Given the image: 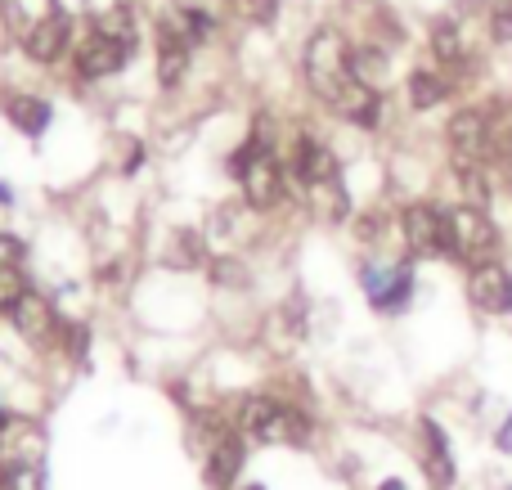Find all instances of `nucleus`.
<instances>
[{
  "instance_id": "obj_1",
  "label": "nucleus",
  "mask_w": 512,
  "mask_h": 490,
  "mask_svg": "<svg viewBox=\"0 0 512 490\" xmlns=\"http://www.w3.org/2000/svg\"><path fill=\"white\" fill-rule=\"evenodd\" d=\"M306 77H310V86H315V95L328 99V108H333V99L355 81L351 50H346V41L337 32H315V41L306 45Z\"/></svg>"
},
{
  "instance_id": "obj_2",
  "label": "nucleus",
  "mask_w": 512,
  "mask_h": 490,
  "mask_svg": "<svg viewBox=\"0 0 512 490\" xmlns=\"http://www.w3.org/2000/svg\"><path fill=\"white\" fill-rule=\"evenodd\" d=\"M230 171L243 180V198H248V207H256V212H265V207H274L283 198V171L256 135L234 153Z\"/></svg>"
},
{
  "instance_id": "obj_3",
  "label": "nucleus",
  "mask_w": 512,
  "mask_h": 490,
  "mask_svg": "<svg viewBox=\"0 0 512 490\" xmlns=\"http://www.w3.org/2000/svg\"><path fill=\"white\" fill-rule=\"evenodd\" d=\"M499 248V230L490 225L486 207H459L450 212V257L468 261V266H486Z\"/></svg>"
},
{
  "instance_id": "obj_4",
  "label": "nucleus",
  "mask_w": 512,
  "mask_h": 490,
  "mask_svg": "<svg viewBox=\"0 0 512 490\" xmlns=\"http://www.w3.org/2000/svg\"><path fill=\"white\" fill-rule=\"evenodd\" d=\"M405 243L414 257H441V252H450V216L427 203H414L405 212Z\"/></svg>"
},
{
  "instance_id": "obj_5",
  "label": "nucleus",
  "mask_w": 512,
  "mask_h": 490,
  "mask_svg": "<svg viewBox=\"0 0 512 490\" xmlns=\"http://www.w3.org/2000/svg\"><path fill=\"white\" fill-rule=\"evenodd\" d=\"M468 297L477 311L486 315H508L512 311V275L499 261H486V266H472L468 275Z\"/></svg>"
},
{
  "instance_id": "obj_6",
  "label": "nucleus",
  "mask_w": 512,
  "mask_h": 490,
  "mask_svg": "<svg viewBox=\"0 0 512 490\" xmlns=\"http://www.w3.org/2000/svg\"><path fill=\"white\" fill-rule=\"evenodd\" d=\"M126 54H131V45L113 41L108 32H99L95 27V32L77 45V72L81 77H113V72L126 63Z\"/></svg>"
},
{
  "instance_id": "obj_7",
  "label": "nucleus",
  "mask_w": 512,
  "mask_h": 490,
  "mask_svg": "<svg viewBox=\"0 0 512 490\" xmlns=\"http://www.w3.org/2000/svg\"><path fill=\"white\" fill-rule=\"evenodd\" d=\"M360 279H364V293L373 297L378 311H400V306L409 302V288H414L409 266H364Z\"/></svg>"
},
{
  "instance_id": "obj_8",
  "label": "nucleus",
  "mask_w": 512,
  "mask_h": 490,
  "mask_svg": "<svg viewBox=\"0 0 512 490\" xmlns=\"http://www.w3.org/2000/svg\"><path fill=\"white\" fill-rule=\"evenodd\" d=\"M450 149L454 162H481V153L490 149V117L481 108H468L450 122Z\"/></svg>"
},
{
  "instance_id": "obj_9",
  "label": "nucleus",
  "mask_w": 512,
  "mask_h": 490,
  "mask_svg": "<svg viewBox=\"0 0 512 490\" xmlns=\"http://www.w3.org/2000/svg\"><path fill=\"white\" fill-rule=\"evenodd\" d=\"M68 36H72L68 14L50 9L45 18H36V23L27 27V54H32L36 63H54L63 50H68Z\"/></svg>"
},
{
  "instance_id": "obj_10",
  "label": "nucleus",
  "mask_w": 512,
  "mask_h": 490,
  "mask_svg": "<svg viewBox=\"0 0 512 490\" xmlns=\"http://www.w3.org/2000/svg\"><path fill=\"white\" fill-rule=\"evenodd\" d=\"M292 171H297L301 185H324V180H337V162L333 153L324 149V144H315L310 135H301L297 144H292Z\"/></svg>"
},
{
  "instance_id": "obj_11",
  "label": "nucleus",
  "mask_w": 512,
  "mask_h": 490,
  "mask_svg": "<svg viewBox=\"0 0 512 490\" xmlns=\"http://www.w3.org/2000/svg\"><path fill=\"white\" fill-rule=\"evenodd\" d=\"M333 113H342L346 122H355V126H378L382 99H378V90H373L369 81H360V77H355L351 86H346L342 95L333 99Z\"/></svg>"
},
{
  "instance_id": "obj_12",
  "label": "nucleus",
  "mask_w": 512,
  "mask_h": 490,
  "mask_svg": "<svg viewBox=\"0 0 512 490\" xmlns=\"http://www.w3.org/2000/svg\"><path fill=\"white\" fill-rule=\"evenodd\" d=\"M189 68V41L176 23H162L158 27V77L162 86H176Z\"/></svg>"
},
{
  "instance_id": "obj_13",
  "label": "nucleus",
  "mask_w": 512,
  "mask_h": 490,
  "mask_svg": "<svg viewBox=\"0 0 512 490\" xmlns=\"http://www.w3.org/2000/svg\"><path fill=\"white\" fill-rule=\"evenodd\" d=\"M9 315H14V329L23 333L27 342H36V347H41V342H50V333H54V306L45 302L41 293H27Z\"/></svg>"
},
{
  "instance_id": "obj_14",
  "label": "nucleus",
  "mask_w": 512,
  "mask_h": 490,
  "mask_svg": "<svg viewBox=\"0 0 512 490\" xmlns=\"http://www.w3.org/2000/svg\"><path fill=\"white\" fill-rule=\"evenodd\" d=\"M0 108H5L9 122H14L23 135H41L45 126H50V104L36 99V95H23V90H5Z\"/></svg>"
},
{
  "instance_id": "obj_15",
  "label": "nucleus",
  "mask_w": 512,
  "mask_h": 490,
  "mask_svg": "<svg viewBox=\"0 0 512 490\" xmlns=\"http://www.w3.org/2000/svg\"><path fill=\"white\" fill-rule=\"evenodd\" d=\"M279 419H283V405H274L270 396H252V401H243V432H248V437L274 441Z\"/></svg>"
},
{
  "instance_id": "obj_16",
  "label": "nucleus",
  "mask_w": 512,
  "mask_h": 490,
  "mask_svg": "<svg viewBox=\"0 0 512 490\" xmlns=\"http://www.w3.org/2000/svg\"><path fill=\"white\" fill-rule=\"evenodd\" d=\"M239 468H243V446H239V437H225L221 446L207 455V482H212L216 490H230L234 477H239Z\"/></svg>"
},
{
  "instance_id": "obj_17",
  "label": "nucleus",
  "mask_w": 512,
  "mask_h": 490,
  "mask_svg": "<svg viewBox=\"0 0 512 490\" xmlns=\"http://www.w3.org/2000/svg\"><path fill=\"white\" fill-rule=\"evenodd\" d=\"M427 432V477H432L436 490H450L454 486V459H450V446H445V432L436 423H423Z\"/></svg>"
},
{
  "instance_id": "obj_18",
  "label": "nucleus",
  "mask_w": 512,
  "mask_h": 490,
  "mask_svg": "<svg viewBox=\"0 0 512 490\" xmlns=\"http://www.w3.org/2000/svg\"><path fill=\"white\" fill-rule=\"evenodd\" d=\"M445 95H450V81L445 77H432V72H414V77H409V99H414V108H436Z\"/></svg>"
},
{
  "instance_id": "obj_19",
  "label": "nucleus",
  "mask_w": 512,
  "mask_h": 490,
  "mask_svg": "<svg viewBox=\"0 0 512 490\" xmlns=\"http://www.w3.org/2000/svg\"><path fill=\"white\" fill-rule=\"evenodd\" d=\"M432 54L441 63H463V41H459V32H454L450 18H441V23L432 27Z\"/></svg>"
},
{
  "instance_id": "obj_20",
  "label": "nucleus",
  "mask_w": 512,
  "mask_h": 490,
  "mask_svg": "<svg viewBox=\"0 0 512 490\" xmlns=\"http://www.w3.org/2000/svg\"><path fill=\"white\" fill-rule=\"evenodd\" d=\"M310 194H315L319 212H324L328 221H342V216H346V189H342V180H324V185H310Z\"/></svg>"
},
{
  "instance_id": "obj_21",
  "label": "nucleus",
  "mask_w": 512,
  "mask_h": 490,
  "mask_svg": "<svg viewBox=\"0 0 512 490\" xmlns=\"http://www.w3.org/2000/svg\"><path fill=\"white\" fill-rule=\"evenodd\" d=\"M454 171H459V180H463L468 207H486L490 185H486V176H481V162H454Z\"/></svg>"
},
{
  "instance_id": "obj_22",
  "label": "nucleus",
  "mask_w": 512,
  "mask_h": 490,
  "mask_svg": "<svg viewBox=\"0 0 512 490\" xmlns=\"http://www.w3.org/2000/svg\"><path fill=\"white\" fill-rule=\"evenodd\" d=\"M23 297H27L23 266H0V311H14Z\"/></svg>"
},
{
  "instance_id": "obj_23",
  "label": "nucleus",
  "mask_w": 512,
  "mask_h": 490,
  "mask_svg": "<svg viewBox=\"0 0 512 490\" xmlns=\"http://www.w3.org/2000/svg\"><path fill=\"white\" fill-rule=\"evenodd\" d=\"M176 27L180 32H185V41L189 45H198V41H207V36H212V14H207V9H180V18H176Z\"/></svg>"
},
{
  "instance_id": "obj_24",
  "label": "nucleus",
  "mask_w": 512,
  "mask_h": 490,
  "mask_svg": "<svg viewBox=\"0 0 512 490\" xmlns=\"http://www.w3.org/2000/svg\"><path fill=\"white\" fill-rule=\"evenodd\" d=\"M99 32H108L113 41H122V45H135V23H131V14L126 9H108L104 18H99Z\"/></svg>"
},
{
  "instance_id": "obj_25",
  "label": "nucleus",
  "mask_w": 512,
  "mask_h": 490,
  "mask_svg": "<svg viewBox=\"0 0 512 490\" xmlns=\"http://www.w3.org/2000/svg\"><path fill=\"white\" fill-rule=\"evenodd\" d=\"M0 490H41V468H5Z\"/></svg>"
},
{
  "instance_id": "obj_26",
  "label": "nucleus",
  "mask_w": 512,
  "mask_h": 490,
  "mask_svg": "<svg viewBox=\"0 0 512 490\" xmlns=\"http://www.w3.org/2000/svg\"><path fill=\"white\" fill-rule=\"evenodd\" d=\"M203 248H198V234H176V248H171V261L176 266H198Z\"/></svg>"
},
{
  "instance_id": "obj_27",
  "label": "nucleus",
  "mask_w": 512,
  "mask_h": 490,
  "mask_svg": "<svg viewBox=\"0 0 512 490\" xmlns=\"http://www.w3.org/2000/svg\"><path fill=\"white\" fill-rule=\"evenodd\" d=\"M490 32H495L499 45L512 41V0H499V5L490 9Z\"/></svg>"
},
{
  "instance_id": "obj_28",
  "label": "nucleus",
  "mask_w": 512,
  "mask_h": 490,
  "mask_svg": "<svg viewBox=\"0 0 512 490\" xmlns=\"http://www.w3.org/2000/svg\"><path fill=\"white\" fill-rule=\"evenodd\" d=\"M0 266H23V243L14 234H0Z\"/></svg>"
},
{
  "instance_id": "obj_29",
  "label": "nucleus",
  "mask_w": 512,
  "mask_h": 490,
  "mask_svg": "<svg viewBox=\"0 0 512 490\" xmlns=\"http://www.w3.org/2000/svg\"><path fill=\"white\" fill-rule=\"evenodd\" d=\"M216 284H243V270L234 261H216Z\"/></svg>"
},
{
  "instance_id": "obj_30",
  "label": "nucleus",
  "mask_w": 512,
  "mask_h": 490,
  "mask_svg": "<svg viewBox=\"0 0 512 490\" xmlns=\"http://www.w3.org/2000/svg\"><path fill=\"white\" fill-rule=\"evenodd\" d=\"M68 351H72V356H81V351H86V329H81V324H72V329H68Z\"/></svg>"
},
{
  "instance_id": "obj_31",
  "label": "nucleus",
  "mask_w": 512,
  "mask_h": 490,
  "mask_svg": "<svg viewBox=\"0 0 512 490\" xmlns=\"http://www.w3.org/2000/svg\"><path fill=\"white\" fill-rule=\"evenodd\" d=\"M499 171H504V180H508V189H512V140L499 144Z\"/></svg>"
},
{
  "instance_id": "obj_32",
  "label": "nucleus",
  "mask_w": 512,
  "mask_h": 490,
  "mask_svg": "<svg viewBox=\"0 0 512 490\" xmlns=\"http://www.w3.org/2000/svg\"><path fill=\"white\" fill-rule=\"evenodd\" d=\"M499 450H512V423H504V432H499Z\"/></svg>"
},
{
  "instance_id": "obj_33",
  "label": "nucleus",
  "mask_w": 512,
  "mask_h": 490,
  "mask_svg": "<svg viewBox=\"0 0 512 490\" xmlns=\"http://www.w3.org/2000/svg\"><path fill=\"white\" fill-rule=\"evenodd\" d=\"M382 490H405V486H400V482H382Z\"/></svg>"
},
{
  "instance_id": "obj_34",
  "label": "nucleus",
  "mask_w": 512,
  "mask_h": 490,
  "mask_svg": "<svg viewBox=\"0 0 512 490\" xmlns=\"http://www.w3.org/2000/svg\"><path fill=\"white\" fill-rule=\"evenodd\" d=\"M248 490H261V486H248Z\"/></svg>"
}]
</instances>
